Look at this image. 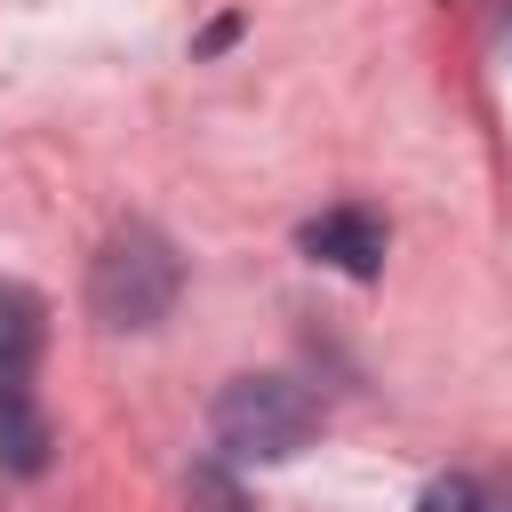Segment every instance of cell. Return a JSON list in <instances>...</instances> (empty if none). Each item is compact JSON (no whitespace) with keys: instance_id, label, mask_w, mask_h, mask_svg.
I'll use <instances>...</instances> for the list:
<instances>
[{"instance_id":"ba28073f","label":"cell","mask_w":512,"mask_h":512,"mask_svg":"<svg viewBox=\"0 0 512 512\" xmlns=\"http://www.w3.org/2000/svg\"><path fill=\"white\" fill-rule=\"evenodd\" d=\"M232 40H240V16H216V24L200 32V56H216V48H232Z\"/></svg>"},{"instance_id":"8992f818","label":"cell","mask_w":512,"mask_h":512,"mask_svg":"<svg viewBox=\"0 0 512 512\" xmlns=\"http://www.w3.org/2000/svg\"><path fill=\"white\" fill-rule=\"evenodd\" d=\"M416 512H512V496H496V488L472 480V472H440V480H424Z\"/></svg>"},{"instance_id":"3957f363","label":"cell","mask_w":512,"mask_h":512,"mask_svg":"<svg viewBox=\"0 0 512 512\" xmlns=\"http://www.w3.org/2000/svg\"><path fill=\"white\" fill-rule=\"evenodd\" d=\"M296 248H304L312 264L344 272V280H376V272H384V248H392V232H384V216H376V208L344 200V208H320V216H304Z\"/></svg>"},{"instance_id":"277c9868","label":"cell","mask_w":512,"mask_h":512,"mask_svg":"<svg viewBox=\"0 0 512 512\" xmlns=\"http://www.w3.org/2000/svg\"><path fill=\"white\" fill-rule=\"evenodd\" d=\"M56 456V432H48V408L32 400V376H0V464L16 480H40Z\"/></svg>"},{"instance_id":"6da1fadb","label":"cell","mask_w":512,"mask_h":512,"mask_svg":"<svg viewBox=\"0 0 512 512\" xmlns=\"http://www.w3.org/2000/svg\"><path fill=\"white\" fill-rule=\"evenodd\" d=\"M208 432L224 464H288L320 440V400L280 368H248L224 376V392L208 400Z\"/></svg>"},{"instance_id":"5b68a950","label":"cell","mask_w":512,"mask_h":512,"mask_svg":"<svg viewBox=\"0 0 512 512\" xmlns=\"http://www.w3.org/2000/svg\"><path fill=\"white\" fill-rule=\"evenodd\" d=\"M48 352V304L24 280H0V376H32Z\"/></svg>"},{"instance_id":"7a4b0ae2","label":"cell","mask_w":512,"mask_h":512,"mask_svg":"<svg viewBox=\"0 0 512 512\" xmlns=\"http://www.w3.org/2000/svg\"><path fill=\"white\" fill-rule=\"evenodd\" d=\"M176 296H184V256H176V240L160 224H120L88 264V312L112 336L160 328L176 312Z\"/></svg>"},{"instance_id":"52a82bcc","label":"cell","mask_w":512,"mask_h":512,"mask_svg":"<svg viewBox=\"0 0 512 512\" xmlns=\"http://www.w3.org/2000/svg\"><path fill=\"white\" fill-rule=\"evenodd\" d=\"M184 504H192V512H256L224 456H208V464H192V472H184Z\"/></svg>"}]
</instances>
